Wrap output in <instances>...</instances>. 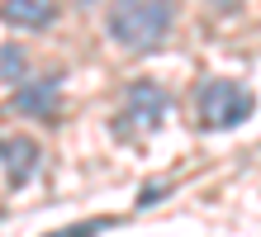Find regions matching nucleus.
I'll return each mask as SVG.
<instances>
[{
    "instance_id": "obj_5",
    "label": "nucleus",
    "mask_w": 261,
    "mask_h": 237,
    "mask_svg": "<svg viewBox=\"0 0 261 237\" xmlns=\"http://www.w3.org/2000/svg\"><path fill=\"white\" fill-rule=\"evenodd\" d=\"M38 162H43V152L34 138H0V166H5V180L14 190L38 171Z\"/></svg>"
},
{
    "instance_id": "obj_3",
    "label": "nucleus",
    "mask_w": 261,
    "mask_h": 237,
    "mask_svg": "<svg viewBox=\"0 0 261 237\" xmlns=\"http://www.w3.org/2000/svg\"><path fill=\"white\" fill-rule=\"evenodd\" d=\"M171 109V95H166V86L157 81H133L124 90V109H119V119H114V133H152L162 123V114Z\"/></svg>"
},
{
    "instance_id": "obj_1",
    "label": "nucleus",
    "mask_w": 261,
    "mask_h": 237,
    "mask_svg": "<svg viewBox=\"0 0 261 237\" xmlns=\"http://www.w3.org/2000/svg\"><path fill=\"white\" fill-rule=\"evenodd\" d=\"M176 24L171 0H110V14H105V29L119 47L128 52H152L162 47L166 34Z\"/></svg>"
},
{
    "instance_id": "obj_2",
    "label": "nucleus",
    "mask_w": 261,
    "mask_h": 237,
    "mask_svg": "<svg viewBox=\"0 0 261 237\" xmlns=\"http://www.w3.org/2000/svg\"><path fill=\"white\" fill-rule=\"evenodd\" d=\"M256 109V95L242 86V81H228V76H209L204 86L195 90V114L204 128H238V123H247Z\"/></svg>"
},
{
    "instance_id": "obj_7",
    "label": "nucleus",
    "mask_w": 261,
    "mask_h": 237,
    "mask_svg": "<svg viewBox=\"0 0 261 237\" xmlns=\"http://www.w3.org/2000/svg\"><path fill=\"white\" fill-rule=\"evenodd\" d=\"M0 76H5L14 90L29 81V57H24V47H14V43H5V47H0Z\"/></svg>"
},
{
    "instance_id": "obj_6",
    "label": "nucleus",
    "mask_w": 261,
    "mask_h": 237,
    "mask_svg": "<svg viewBox=\"0 0 261 237\" xmlns=\"http://www.w3.org/2000/svg\"><path fill=\"white\" fill-rule=\"evenodd\" d=\"M0 19L14 29H48L57 19L53 0H0Z\"/></svg>"
},
{
    "instance_id": "obj_4",
    "label": "nucleus",
    "mask_w": 261,
    "mask_h": 237,
    "mask_svg": "<svg viewBox=\"0 0 261 237\" xmlns=\"http://www.w3.org/2000/svg\"><path fill=\"white\" fill-rule=\"evenodd\" d=\"M14 114L24 119H57V109H62V71H43V76H29V81L14 90L10 100Z\"/></svg>"
},
{
    "instance_id": "obj_9",
    "label": "nucleus",
    "mask_w": 261,
    "mask_h": 237,
    "mask_svg": "<svg viewBox=\"0 0 261 237\" xmlns=\"http://www.w3.org/2000/svg\"><path fill=\"white\" fill-rule=\"evenodd\" d=\"M166 190H171V185H166V180H157V185H152V190H138V209H147V204H157V199L166 195Z\"/></svg>"
},
{
    "instance_id": "obj_8",
    "label": "nucleus",
    "mask_w": 261,
    "mask_h": 237,
    "mask_svg": "<svg viewBox=\"0 0 261 237\" xmlns=\"http://www.w3.org/2000/svg\"><path fill=\"white\" fill-rule=\"evenodd\" d=\"M119 218H86V223H71V228H57V232H43V237H100L110 232Z\"/></svg>"
}]
</instances>
